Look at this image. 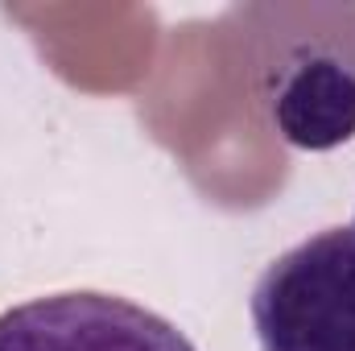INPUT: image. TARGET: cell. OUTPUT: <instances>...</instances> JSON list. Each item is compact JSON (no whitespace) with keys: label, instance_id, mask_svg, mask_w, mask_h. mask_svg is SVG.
Returning <instances> with one entry per match:
<instances>
[{"label":"cell","instance_id":"6da1fadb","mask_svg":"<svg viewBox=\"0 0 355 351\" xmlns=\"http://www.w3.org/2000/svg\"><path fill=\"white\" fill-rule=\"evenodd\" d=\"M248 79L277 137L302 153L355 141V4L244 8Z\"/></svg>","mask_w":355,"mask_h":351},{"label":"cell","instance_id":"7a4b0ae2","mask_svg":"<svg viewBox=\"0 0 355 351\" xmlns=\"http://www.w3.org/2000/svg\"><path fill=\"white\" fill-rule=\"evenodd\" d=\"M261 351H355V223L281 252L252 285Z\"/></svg>","mask_w":355,"mask_h":351},{"label":"cell","instance_id":"3957f363","mask_svg":"<svg viewBox=\"0 0 355 351\" xmlns=\"http://www.w3.org/2000/svg\"><path fill=\"white\" fill-rule=\"evenodd\" d=\"M0 351H198L170 318L99 289L29 298L0 314Z\"/></svg>","mask_w":355,"mask_h":351}]
</instances>
